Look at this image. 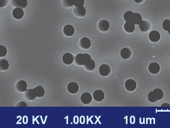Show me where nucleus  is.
<instances>
[{
	"mask_svg": "<svg viewBox=\"0 0 170 128\" xmlns=\"http://www.w3.org/2000/svg\"><path fill=\"white\" fill-rule=\"evenodd\" d=\"M125 87L128 92H133L136 89L137 84L133 79H129L125 81Z\"/></svg>",
	"mask_w": 170,
	"mask_h": 128,
	"instance_id": "39448f33",
	"label": "nucleus"
},
{
	"mask_svg": "<svg viewBox=\"0 0 170 128\" xmlns=\"http://www.w3.org/2000/svg\"><path fill=\"white\" fill-rule=\"evenodd\" d=\"M9 3V0H0V7L3 8L6 6Z\"/></svg>",
	"mask_w": 170,
	"mask_h": 128,
	"instance_id": "7c9ffc66",
	"label": "nucleus"
},
{
	"mask_svg": "<svg viewBox=\"0 0 170 128\" xmlns=\"http://www.w3.org/2000/svg\"><path fill=\"white\" fill-rule=\"evenodd\" d=\"M111 67L107 64H103L99 68V72L101 76L106 77L109 76L111 73Z\"/></svg>",
	"mask_w": 170,
	"mask_h": 128,
	"instance_id": "20e7f679",
	"label": "nucleus"
},
{
	"mask_svg": "<svg viewBox=\"0 0 170 128\" xmlns=\"http://www.w3.org/2000/svg\"><path fill=\"white\" fill-rule=\"evenodd\" d=\"M134 13L131 11H128L124 14L123 17L126 22L133 23Z\"/></svg>",
	"mask_w": 170,
	"mask_h": 128,
	"instance_id": "5701e85b",
	"label": "nucleus"
},
{
	"mask_svg": "<svg viewBox=\"0 0 170 128\" xmlns=\"http://www.w3.org/2000/svg\"><path fill=\"white\" fill-rule=\"evenodd\" d=\"M139 28L142 32H147L150 31L152 28V24L148 20H143L139 24Z\"/></svg>",
	"mask_w": 170,
	"mask_h": 128,
	"instance_id": "423d86ee",
	"label": "nucleus"
},
{
	"mask_svg": "<svg viewBox=\"0 0 170 128\" xmlns=\"http://www.w3.org/2000/svg\"><path fill=\"white\" fill-rule=\"evenodd\" d=\"M27 82L24 80L17 81L15 86V89L19 93H23L27 91Z\"/></svg>",
	"mask_w": 170,
	"mask_h": 128,
	"instance_id": "7ed1b4c3",
	"label": "nucleus"
},
{
	"mask_svg": "<svg viewBox=\"0 0 170 128\" xmlns=\"http://www.w3.org/2000/svg\"><path fill=\"white\" fill-rule=\"evenodd\" d=\"M74 59V56L70 53H67L63 56V62L67 65H71L73 63Z\"/></svg>",
	"mask_w": 170,
	"mask_h": 128,
	"instance_id": "1a4fd4ad",
	"label": "nucleus"
},
{
	"mask_svg": "<svg viewBox=\"0 0 170 128\" xmlns=\"http://www.w3.org/2000/svg\"><path fill=\"white\" fill-rule=\"evenodd\" d=\"M98 27L100 32H105L108 31L109 27H110V25L107 21L102 20L99 22Z\"/></svg>",
	"mask_w": 170,
	"mask_h": 128,
	"instance_id": "dca6fc26",
	"label": "nucleus"
},
{
	"mask_svg": "<svg viewBox=\"0 0 170 128\" xmlns=\"http://www.w3.org/2000/svg\"><path fill=\"white\" fill-rule=\"evenodd\" d=\"M162 26L165 31L169 32L170 30V20H165L162 24Z\"/></svg>",
	"mask_w": 170,
	"mask_h": 128,
	"instance_id": "cd10ccee",
	"label": "nucleus"
},
{
	"mask_svg": "<svg viewBox=\"0 0 170 128\" xmlns=\"http://www.w3.org/2000/svg\"><path fill=\"white\" fill-rule=\"evenodd\" d=\"M79 89V85L76 82H70L67 86L68 92L73 95L77 93L78 92Z\"/></svg>",
	"mask_w": 170,
	"mask_h": 128,
	"instance_id": "f8f14e48",
	"label": "nucleus"
},
{
	"mask_svg": "<svg viewBox=\"0 0 170 128\" xmlns=\"http://www.w3.org/2000/svg\"><path fill=\"white\" fill-rule=\"evenodd\" d=\"M36 97L40 98L43 97L45 94V90L42 86L38 85L36 86L33 89Z\"/></svg>",
	"mask_w": 170,
	"mask_h": 128,
	"instance_id": "aec40b11",
	"label": "nucleus"
},
{
	"mask_svg": "<svg viewBox=\"0 0 170 128\" xmlns=\"http://www.w3.org/2000/svg\"><path fill=\"white\" fill-rule=\"evenodd\" d=\"M149 37L151 42L154 43L158 42L161 39L160 33L156 31H153L149 33Z\"/></svg>",
	"mask_w": 170,
	"mask_h": 128,
	"instance_id": "2eb2a0df",
	"label": "nucleus"
},
{
	"mask_svg": "<svg viewBox=\"0 0 170 128\" xmlns=\"http://www.w3.org/2000/svg\"><path fill=\"white\" fill-rule=\"evenodd\" d=\"M12 14L14 18L16 20H20L24 17V12L22 9L17 7L13 9Z\"/></svg>",
	"mask_w": 170,
	"mask_h": 128,
	"instance_id": "f3484780",
	"label": "nucleus"
},
{
	"mask_svg": "<svg viewBox=\"0 0 170 128\" xmlns=\"http://www.w3.org/2000/svg\"><path fill=\"white\" fill-rule=\"evenodd\" d=\"M124 31L128 33L133 32L135 30V24L130 22H126L124 25Z\"/></svg>",
	"mask_w": 170,
	"mask_h": 128,
	"instance_id": "4be33fe9",
	"label": "nucleus"
},
{
	"mask_svg": "<svg viewBox=\"0 0 170 128\" xmlns=\"http://www.w3.org/2000/svg\"><path fill=\"white\" fill-rule=\"evenodd\" d=\"M85 4V0H74V5L76 7H82Z\"/></svg>",
	"mask_w": 170,
	"mask_h": 128,
	"instance_id": "c756f323",
	"label": "nucleus"
},
{
	"mask_svg": "<svg viewBox=\"0 0 170 128\" xmlns=\"http://www.w3.org/2000/svg\"><path fill=\"white\" fill-rule=\"evenodd\" d=\"M169 35H170V31L168 32Z\"/></svg>",
	"mask_w": 170,
	"mask_h": 128,
	"instance_id": "f704fd0d",
	"label": "nucleus"
},
{
	"mask_svg": "<svg viewBox=\"0 0 170 128\" xmlns=\"http://www.w3.org/2000/svg\"><path fill=\"white\" fill-rule=\"evenodd\" d=\"M75 32V29L73 26L67 24L64 26L63 32L64 35L67 37L73 36Z\"/></svg>",
	"mask_w": 170,
	"mask_h": 128,
	"instance_id": "9d476101",
	"label": "nucleus"
},
{
	"mask_svg": "<svg viewBox=\"0 0 170 128\" xmlns=\"http://www.w3.org/2000/svg\"><path fill=\"white\" fill-rule=\"evenodd\" d=\"M11 3L14 7L24 9L27 5V0H11Z\"/></svg>",
	"mask_w": 170,
	"mask_h": 128,
	"instance_id": "0eeeda50",
	"label": "nucleus"
},
{
	"mask_svg": "<svg viewBox=\"0 0 170 128\" xmlns=\"http://www.w3.org/2000/svg\"><path fill=\"white\" fill-rule=\"evenodd\" d=\"M84 67L86 70L88 71H92L95 69V62L92 59V61L87 65L85 66Z\"/></svg>",
	"mask_w": 170,
	"mask_h": 128,
	"instance_id": "a878e982",
	"label": "nucleus"
},
{
	"mask_svg": "<svg viewBox=\"0 0 170 128\" xmlns=\"http://www.w3.org/2000/svg\"><path fill=\"white\" fill-rule=\"evenodd\" d=\"M81 102L84 104L88 105L92 103V96L89 92H85L82 94L81 97Z\"/></svg>",
	"mask_w": 170,
	"mask_h": 128,
	"instance_id": "4468645a",
	"label": "nucleus"
},
{
	"mask_svg": "<svg viewBox=\"0 0 170 128\" xmlns=\"http://www.w3.org/2000/svg\"><path fill=\"white\" fill-rule=\"evenodd\" d=\"M92 60L91 56L88 54H79L75 56L74 62L79 66L87 65Z\"/></svg>",
	"mask_w": 170,
	"mask_h": 128,
	"instance_id": "f257e3e1",
	"label": "nucleus"
},
{
	"mask_svg": "<svg viewBox=\"0 0 170 128\" xmlns=\"http://www.w3.org/2000/svg\"><path fill=\"white\" fill-rule=\"evenodd\" d=\"M161 107H170V105L167 103H164L161 105Z\"/></svg>",
	"mask_w": 170,
	"mask_h": 128,
	"instance_id": "473e14b6",
	"label": "nucleus"
},
{
	"mask_svg": "<svg viewBox=\"0 0 170 128\" xmlns=\"http://www.w3.org/2000/svg\"><path fill=\"white\" fill-rule=\"evenodd\" d=\"M148 70L150 72L153 74H157L160 72V66L157 62L151 63L148 67Z\"/></svg>",
	"mask_w": 170,
	"mask_h": 128,
	"instance_id": "9b49d317",
	"label": "nucleus"
},
{
	"mask_svg": "<svg viewBox=\"0 0 170 128\" xmlns=\"http://www.w3.org/2000/svg\"><path fill=\"white\" fill-rule=\"evenodd\" d=\"M62 5L66 8H69L74 5V0H62Z\"/></svg>",
	"mask_w": 170,
	"mask_h": 128,
	"instance_id": "bb28decb",
	"label": "nucleus"
},
{
	"mask_svg": "<svg viewBox=\"0 0 170 128\" xmlns=\"http://www.w3.org/2000/svg\"><path fill=\"white\" fill-rule=\"evenodd\" d=\"M164 96V94L162 90L160 88H157L149 93L148 100L150 103H156L163 99Z\"/></svg>",
	"mask_w": 170,
	"mask_h": 128,
	"instance_id": "f03ea898",
	"label": "nucleus"
},
{
	"mask_svg": "<svg viewBox=\"0 0 170 128\" xmlns=\"http://www.w3.org/2000/svg\"><path fill=\"white\" fill-rule=\"evenodd\" d=\"M105 97V93L101 90H96L93 93V99L98 102H100L103 100Z\"/></svg>",
	"mask_w": 170,
	"mask_h": 128,
	"instance_id": "6e6552de",
	"label": "nucleus"
},
{
	"mask_svg": "<svg viewBox=\"0 0 170 128\" xmlns=\"http://www.w3.org/2000/svg\"><path fill=\"white\" fill-rule=\"evenodd\" d=\"M79 46L83 50H87L91 46L90 41L86 37H84L79 41Z\"/></svg>",
	"mask_w": 170,
	"mask_h": 128,
	"instance_id": "ddd939ff",
	"label": "nucleus"
},
{
	"mask_svg": "<svg viewBox=\"0 0 170 128\" xmlns=\"http://www.w3.org/2000/svg\"><path fill=\"white\" fill-rule=\"evenodd\" d=\"M74 14L78 17H84L85 15L86 11L84 6L75 7L74 10Z\"/></svg>",
	"mask_w": 170,
	"mask_h": 128,
	"instance_id": "6ab92c4d",
	"label": "nucleus"
},
{
	"mask_svg": "<svg viewBox=\"0 0 170 128\" xmlns=\"http://www.w3.org/2000/svg\"><path fill=\"white\" fill-rule=\"evenodd\" d=\"M16 107H27V105L23 101H20L18 102L15 105Z\"/></svg>",
	"mask_w": 170,
	"mask_h": 128,
	"instance_id": "2f4dec72",
	"label": "nucleus"
},
{
	"mask_svg": "<svg viewBox=\"0 0 170 128\" xmlns=\"http://www.w3.org/2000/svg\"><path fill=\"white\" fill-rule=\"evenodd\" d=\"M24 97L28 101H32L35 99L36 96L33 89H29L24 94Z\"/></svg>",
	"mask_w": 170,
	"mask_h": 128,
	"instance_id": "412c9836",
	"label": "nucleus"
},
{
	"mask_svg": "<svg viewBox=\"0 0 170 128\" xmlns=\"http://www.w3.org/2000/svg\"><path fill=\"white\" fill-rule=\"evenodd\" d=\"M132 52L130 49L128 47L124 48L121 50L120 55L125 59H129L132 55Z\"/></svg>",
	"mask_w": 170,
	"mask_h": 128,
	"instance_id": "a211bd4d",
	"label": "nucleus"
},
{
	"mask_svg": "<svg viewBox=\"0 0 170 128\" xmlns=\"http://www.w3.org/2000/svg\"><path fill=\"white\" fill-rule=\"evenodd\" d=\"M142 21L141 15L138 13H134L133 23L135 25H139Z\"/></svg>",
	"mask_w": 170,
	"mask_h": 128,
	"instance_id": "393cba45",
	"label": "nucleus"
},
{
	"mask_svg": "<svg viewBox=\"0 0 170 128\" xmlns=\"http://www.w3.org/2000/svg\"><path fill=\"white\" fill-rule=\"evenodd\" d=\"M9 67V63L8 61L4 59L0 60V70L5 71L8 69Z\"/></svg>",
	"mask_w": 170,
	"mask_h": 128,
	"instance_id": "b1692460",
	"label": "nucleus"
},
{
	"mask_svg": "<svg viewBox=\"0 0 170 128\" xmlns=\"http://www.w3.org/2000/svg\"><path fill=\"white\" fill-rule=\"evenodd\" d=\"M134 1L137 3H142L145 1V0H134Z\"/></svg>",
	"mask_w": 170,
	"mask_h": 128,
	"instance_id": "72a5a7b5",
	"label": "nucleus"
},
{
	"mask_svg": "<svg viewBox=\"0 0 170 128\" xmlns=\"http://www.w3.org/2000/svg\"><path fill=\"white\" fill-rule=\"evenodd\" d=\"M7 48L3 46H0V57H4L7 54Z\"/></svg>",
	"mask_w": 170,
	"mask_h": 128,
	"instance_id": "c85d7f7f",
	"label": "nucleus"
}]
</instances>
